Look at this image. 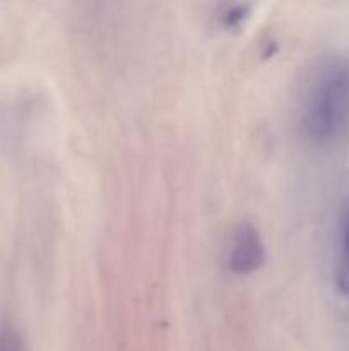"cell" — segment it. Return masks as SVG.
I'll return each mask as SVG.
<instances>
[{"label": "cell", "instance_id": "obj_1", "mask_svg": "<svg viewBox=\"0 0 349 351\" xmlns=\"http://www.w3.org/2000/svg\"><path fill=\"white\" fill-rule=\"evenodd\" d=\"M305 125L313 141H335L349 125V69L334 65L313 82L305 108Z\"/></svg>", "mask_w": 349, "mask_h": 351}, {"label": "cell", "instance_id": "obj_2", "mask_svg": "<svg viewBox=\"0 0 349 351\" xmlns=\"http://www.w3.org/2000/svg\"><path fill=\"white\" fill-rule=\"evenodd\" d=\"M266 263V245L252 223H242L235 230L229 249V269L236 274L255 273Z\"/></svg>", "mask_w": 349, "mask_h": 351}, {"label": "cell", "instance_id": "obj_3", "mask_svg": "<svg viewBox=\"0 0 349 351\" xmlns=\"http://www.w3.org/2000/svg\"><path fill=\"white\" fill-rule=\"evenodd\" d=\"M335 283L342 293L349 295V197L346 199L339 221V252Z\"/></svg>", "mask_w": 349, "mask_h": 351}, {"label": "cell", "instance_id": "obj_4", "mask_svg": "<svg viewBox=\"0 0 349 351\" xmlns=\"http://www.w3.org/2000/svg\"><path fill=\"white\" fill-rule=\"evenodd\" d=\"M0 351H26L19 331L12 326H2L0 329Z\"/></svg>", "mask_w": 349, "mask_h": 351}]
</instances>
